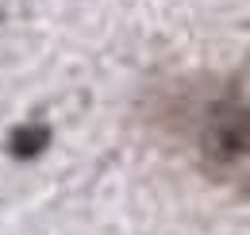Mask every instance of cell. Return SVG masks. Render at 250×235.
<instances>
[{
    "mask_svg": "<svg viewBox=\"0 0 250 235\" xmlns=\"http://www.w3.org/2000/svg\"><path fill=\"white\" fill-rule=\"evenodd\" d=\"M196 150L212 174H247L250 170V100L219 96L204 108Z\"/></svg>",
    "mask_w": 250,
    "mask_h": 235,
    "instance_id": "obj_1",
    "label": "cell"
}]
</instances>
